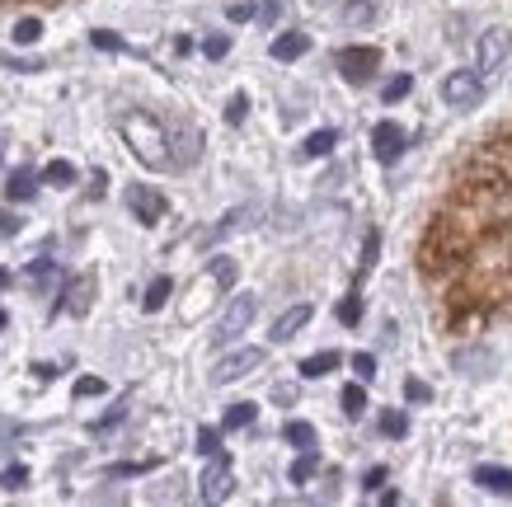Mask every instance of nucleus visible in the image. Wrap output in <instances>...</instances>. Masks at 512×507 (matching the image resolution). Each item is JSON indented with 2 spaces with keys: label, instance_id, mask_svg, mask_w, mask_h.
Instances as JSON below:
<instances>
[{
  "label": "nucleus",
  "instance_id": "obj_15",
  "mask_svg": "<svg viewBox=\"0 0 512 507\" xmlns=\"http://www.w3.org/2000/svg\"><path fill=\"white\" fill-rule=\"evenodd\" d=\"M174 146H179V151H170V160H174V165H193V160H198V146H202V137H198V132H193V127H184V132L174 137Z\"/></svg>",
  "mask_w": 512,
  "mask_h": 507
},
{
  "label": "nucleus",
  "instance_id": "obj_27",
  "mask_svg": "<svg viewBox=\"0 0 512 507\" xmlns=\"http://www.w3.org/2000/svg\"><path fill=\"white\" fill-rule=\"evenodd\" d=\"M376 254H381V231H367V240H362V268H357V273H372Z\"/></svg>",
  "mask_w": 512,
  "mask_h": 507
},
{
  "label": "nucleus",
  "instance_id": "obj_44",
  "mask_svg": "<svg viewBox=\"0 0 512 507\" xmlns=\"http://www.w3.org/2000/svg\"><path fill=\"white\" fill-rule=\"evenodd\" d=\"M15 423H10V418H0V446H5V442H10V437H15Z\"/></svg>",
  "mask_w": 512,
  "mask_h": 507
},
{
  "label": "nucleus",
  "instance_id": "obj_40",
  "mask_svg": "<svg viewBox=\"0 0 512 507\" xmlns=\"http://www.w3.org/2000/svg\"><path fill=\"white\" fill-rule=\"evenodd\" d=\"M381 484H386V465H372V470L362 475V489H367V493H376V489H381Z\"/></svg>",
  "mask_w": 512,
  "mask_h": 507
},
{
  "label": "nucleus",
  "instance_id": "obj_42",
  "mask_svg": "<svg viewBox=\"0 0 512 507\" xmlns=\"http://www.w3.org/2000/svg\"><path fill=\"white\" fill-rule=\"evenodd\" d=\"M0 235H19V221L10 212H0Z\"/></svg>",
  "mask_w": 512,
  "mask_h": 507
},
{
  "label": "nucleus",
  "instance_id": "obj_43",
  "mask_svg": "<svg viewBox=\"0 0 512 507\" xmlns=\"http://www.w3.org/2000/svg\"><path fill=\"white\" fill-rule=\"evenodd\" d=\"M231 19H235V24H245V19H254V5H231Z\"/></svg>",
  "mask_w": 512,
  "mask_h": 507
},
{
  "label": "nucleus",
  "instance_id": "obj_5",
  "mask_svg": "<svg viewBox=\"0 0 512 507\" xmlns=\"http://www.w3.org/2000/svg\"><path fill=\"white\" fill-rule=\"evenodd\" d=\"M442 99H447L451 108H480L484 104V80L470 76V71H451V76L442 80Z\"/></svg>",
  "mask_w": 512,
  "mask_h": 507
},
{
  "label": "nucleus",
  "instance_id": "obj_22",
  "mask_svg": "<svg viewBox=\"0 0 512 507\" xmlns=\"http://www.w3.org/2000/svg\"><path fill=\"white\" fill-rule=\"evenodd\" d=\"M315 470H320V456H315V446H311V451H301V461L287 470V479H292V484H306V479H315Z\"/></svg>",
  "mask_w": 512,
  "mask_h": 507
},
{
  "label": "nucleus",
  "instance_id": "obj_33",
  "mask_svg": "<svg viewBox=\"0 0 512 507\" xmlns=\"http://www.w3.org/2000/svg\"><path fill=\"white\" fill-rule=\"evenodd\" d=\"M245 113H249V94H231V104H226V123H245Z\"/></svg>",
  "mask_w": 512,
  "mask_h": 507
},
{
  "label": "nucleus",
  "instance_id": "obj_4",
  "mask_svg": "<svg viewBox=\"0 0 512 507\" xmlns=\"http://www.w3.org/2000/svg\"><path fill=\"white\" fill-rule=\"evenodd\" d=\"M202 503H221V498H231V489H235V475H231V461L226 456H207V470H202Z\"/></svg>",
  "mask_w": 512,
  "mask_h": 507
},
{
  "label": "nucleus",
  "instance_id": "obj_39",
  "mask_svg": "<svg viewBox=\"0 0 512 507\" xmlns=\"http://www.w3.org/2000/svg\"><path fill=\"white\" fill-rule=\"evenodd\" d=\"M212 277H217V287H231V282H235V263L231 259H217V263H212Z\"/></svg>",
  "mask_w": 512,
  "mask_h": 507
},
{
  "label": "nucleus",
  "instance_id": "obj_35",
  "mask_svg": "<svg viewBox=\"0 0 512 507\" xmlns=\"http://www.w3.org/2000/svg\"><path fill=\"white\" fill-rule=\"evenodd\" d=\"M198 451H202V456H217V451H221V432L217 428H198Z\"/></svg>",
  "mask_w": 512,
  "mask_h": 507
},
{
  "label": "nucleus",
  "instance_id": "obj_18",
  "mask_svg": "<svg viewBox=\"0 0 512 507\" xmlns=\"http://www.w3.org/2000/svg\"><path fill=\"white\" fill-rule=\"evenodd\" d=\"M90 292H94V277H80V282H71V301H66L62 310H71V315H85L90 310Z\"/></svg>",
  "mask_w": 512,
  "mask_h": 507
},
{
  "label": "nucleus",
  "instance_id": "obj_20",
  "mask_svg": "<svg viewBox=\"0 0 512 507\" xmlns=\"http://www.w3.org/2000/svg\"><path fill=\"white\" fill-rule=\"evenodd\" d=\"M339 400H343V414H348V418H362V414H367V390H362V381H357V385H343Z\"/></svg>",
  "mask_w": 512,
  "mask_h": 507
},
{
  "label": "nucleus",
  "instance_id": "obj_45",
  "mask_svg": "<svg viewBox=\"0 0 512 507\" xmlns=\"http://www.w3.org/2000/svg\"><path fill=\"white\" fill-rule=\"evenodd\" d=\"M5 287H10V273H5V268H0V292H5Z\"/></svg>",
  "mask_w": 512,
  "mask_h": 507
},
{
  "label": "nucleus",
  "instance_id": "obj_19",
  "mask_svg": "<svg viewBox=\"0 0 512 507\" xmlns=\"http://www.w3.org/2000/svg\"><path fill=\"white\" fill-rule=\"evenodd\" d=\"M282 437H287L292 446H301V451H311V446L320 442V437H315V428H311V423H301V418H292V423L282 428Z\"/></svg>",
  "mask_w": 512,
  "mask_h": 507
},
{
  "label": "nucleus",
  "instance_id": "obj_21",
  "mask_svg": "<svg viewBox=\"0 0 512 507\" xmlns=\"http://www.w3.org/2000/svg\"><path fill=\"white\" fill-rule=\"evenodd\" d=\"M24 282H29V287H47V282H57V263L52 259L29 263V268H24Z\"/></svg>",
  "mask_w": 512,
  "mask_h": 507
},
{
  "label": "nucleus",
  "instance_id": "obj_17",
  "mask_svg": "<svg viewBox=\"0 0 512 507\" xmlns=\"http://www.w3.org/2000/svg\"><path fill=\"white\" fill-rule=\"evenodd\" d=\"M339 362H343L339 353H315V357H306V362H301V376H306V381H320V376H329Z\"/></svg>",
  "mask_w": 512,
  "mask_h": 507
},
{
  "label": "nucleus",
  "instance_id": "obj_36",
  "mask_svg": "<svg viewBox=\"0 0 512 507\" xmlns=\"http://www.w3.org/2000/svg\"><path fill=\"white\" fill-rule=\"evenodd\" d=\"M202 52H207L212 62H221V57L231 52V38H226V33H217V38H207V43H202Z\"/></svg>",
  "mask_w": 512,
  "mask_h": 507
},
{
  "label": "nucleus",
  "instance_id": "obj_24",
  "mask_svg": "<svg viewBox=\"0 0 512 507\" xmlns=\"http://www.w3.org/2000/svg\"><path fill=\"white\" fill-rule=\"evenodd\" d=\"M170 292H174V282H170V277H156V282L146 287V296H141V306H146V310H160L165 301H170Z\"/></svg>",
  "mask_w": 512,
  "mask_h": 507
},
{
  "label": "nucleus",
  "instance_id": "obj_12",
  "mask_svg": "<svg viewBox=\"0 0 512 507\" xmlns=\"http://www.w3.org/2000/svg\"><path fill=\"white\" fill-rule=\"evenodd\" d=\"M475 484L489 493H508L512 498V470L508 465H475Z\"/></svg>",
  "mask_w": 512,
  "mask_h": 507
},
{
  "label": "nucleus",
  "instance_id": "obj_6",
  "mask_svg": "<svg viewBox=\"0 0 512 507\" xmlns=\"http://www.w3.org/2000/svg\"><path fill=\"white\" fill-rule=\"evenodd\" d=\"M127 212L137 216L141 226H156L160 216L170 212V202L160 198L151 184H127Z\"/></svg>",
  "mask_w": 512,
  "mask_h": 507
},
{
  "label": "nucleus",
  "instance_id": "obj_38",
  "mask_svg": "<svg viewBox=\"0 0 512 507\" xmlns=\"http://www.w3.org/2000/svg\"><path fill=\"white\" fill-rule=\"evenodd\" d=\"M372 19V5H362V0H353L348 10H343V24H367Z\"/></svg>",
  "mask_w": 512,
  "mask_h": 507
},
{
  "label": "nucleus",
  "instance_id": "obj_9",
  "mask_svg": "<svg viewBox=\"0 0 512 507\" xmlns=\"http://www.w3.org/2000/svg\"><path fill=\"white\" fill-rule=\"evenodd\" d=\"M404 127H395V123H376V132H372V155L381 160V165H395L404 155Z\"/></svg>",
  "mask_w": 512,
  "mask_h": 507
},
{
  "label": "nucleus",
  "instance_id": "obj_11",
  "mask_svg": "<svg viewBox=\"0 0 512 507\" xmlns=\"http://www.w3.org/2000/svg\"><path fill=\"white\" fill-rule=\"evenodd\" d=\"M268 52H273V62H296L311 52V33H282V38H273Z\"/></svg>",
  "mask_w": 512,
  "mask_h": 507
},
{
  "label": "nucleus",
  "instance_id": "obj_25",
  "mask_svg": "<svg viewBox=\"0 0 512 507\" xmlns=\"http://www.w3.org/2000/svg\"><path fill=\"white\" fill-rule=\"evenodd\" d=\"M10 38H15L19 47H33V43H38V38H43V19H19V24H15V33H10Z\"/></svg>",
  "mask_w": 512,
  "mask_h": 507
},
{
  "label": "nucleus",
  "instance_id": "obj_34",
  "mask_svg": "<svg viewBox=\"0 0 512 507\" xmlns=\"http://www.w3.org/2000/svg\"><path fill=\"white\" fill-rule=\"evenodd\" d=\"M353 371H357V381H362V385L376 381V357L372 353H357L353 357Z\"/></svg>",
  "mask_w": 512,
  "mask_h": 507
},
{
  "label": "nucleus",
  "instance_id": "obj_8",
  "mask_svg": "<svg viewBox=\"0 0 512 507\" xmlns=\"http://www.w3.org/2000/svg\"><path fill=\"white\" fill-rule=\"evenodd\" d=\"M264 367V348H240V353L221 357L217 367H212V385H231L240 381V376H249V371Z\"/></svg>",
  "mask_w": 512,
  "mask_h": 507
},
{
  "label": "nucleus",
  "instance_id": "obj_10",
  "mask_svg": "<svg viewBox=\"0 0 512 507\" xmlns=\"http://www.w3.org/2000/svg\"><path fill=\"white\" fill-rule=\"evenodd\" d=\"M311 315H315L311 306H292V310H282L278 320H273V334H268V338H273V343H287V338H296L301 329H306V324H311Z\"/></svg>",
  "mask_w": 512,
  "mask_h": 507
},
{
  "label": "nucleus",
  "instance_id": "obj_46",
  "mask_svg": "<svg viewBox=\"0 0 512 507\" xmlns=\"http://www.w3.org/2000/svg\"><path fill=\"white\" fill-rule=\"evenodd\" d=\"M0 329H5V310H0Z\"/></svg>",
  "mask_w": 512,
  "mask_h": 507
},
{
  "label": "nucleus",
  "instance_id": "obj_47",
  "mask_svg": "<svg viewBox=\"0 0 512 507\" xmlns=\"http://www.w3.org/2000/svg\"><path fill=\"white\" fill-rule=\"evenodd\" d=\"M311 5H325V0H311Z\"/></svg>",
  "mask_w": 512,
  "mask_h": 507
},
{
  "label": "nucleus",
  "instance_id": "obj_30",
  "mask_svg": "<svg viewBox=\"0 0 512 507\" xmlns=\"http://www.w3.org/2000/svg\"><path fill=\"white\" fill-rule=\"evenodd\" d=\"M357 320H362V296H343V301H339V324H357Z\"/></svg>",
  "mask_w": 512,
  "mask_h": 507
},
{
  "label": "nucleus",
  "instance_id": "obj_41",
  "mask_svg": "<svg viewBox=\"0 0 512 507\" xmlns=\"http://www.w3.org/2000/svg\"><path fill=\"white\" fill-rule=\"evenodd\" d=\"M404 395H409L414 404H428V400H433V390H428L423 381H409V385H404Z\"/></svg>",
  "mask_w": 512,
  "mask_h": 507
},
{
  "label": "nucleus",
  "instance_id": "obj_26",
  "mask_svg": "<svg viewBox=\"0 0 512 507\" xmlns=\"http://www.w3.org/2000/svg\"><path fill=\"white\" fill-rule=\"evenodd\" d=\"M245 216H249V207H235V212H226V216H221V226H217V231H207V240H221V235L240 231V226H245Z\"/></svg>",
  "mask_w": 512,
  "mask_h": 507
},
{
  "label": "nucleus",
  "instance_id": "obj_13",
  "mask_svg": "<svg viewBox=\"0 0 512 507\" xmlns=\"http://www.w3.org/2000/svg\"><path fill=\"white\" fill-rule=\"evenodd\" d=\"M334 146H339V132H334V127H320V132H311V137H306V146H301V160H315V155H329V151H334Z\"/></svg>",
  "mask_w": 512,
  "mask_h": 507
},
{
  "label": "nucleus",
  "instance_id": "obj_31",
  "mask_svg": "<svg viewBox=\"0 0 512 507\" xmlns=\"http://www.w3.org/2000/svg\"><path fill=\"white\" fill-rule=\"evenodd\" d=\"M90 43H94V47H104V52H127V43L118 38V33H109V29H94V33H90Z\"/></svg>",
  "mask_w": 512,
  "mask_h": 507
},
{
  "label": "nucleus",
  "instance_id": "obj_2",
  "mask_svg": "<svg viewBox=\"0 0 512 507\" xmlns=\"http://www.w3.org/2000/svg\"><path fill=\"white\" fill-rule=\"evenodd\" d=\"M508 47H512V33L508 29H484L480 33V47H475V76L480 80H494L508 62Z\"/></svg>",
  "mask_w": 512,
  "mask_h": 507
},
{
  "label": "nucleus",
  "instance_id": "obj_16",
  "mask_svg": "<svg viewBox=\"0 0 512 507\" xmlns=\"http://www.w3.org/2000/svg\"><path fill=\"white\" fill-rule=\"evenodd\" d=\"M254 418H259V404H231V409H226V418H221V428L226 432H240V428H249V423H254Z\"/></svg>",
  "mask_w": 512,
  "mask_h": 507
},
{
  "label": "nucleus",
  "instance_id": "obj_7",
  "mask_svg": "<svg viewBox=\"0 0 512 507\" xmlns=\"http://www.w3.org/2000/svg\"><path fill=\"white\" fill-rule=\"evenodd\" d=\"M254 315H259V301L254 296H235L231 306H226V315H221V324H217V343H231V338H240L254 324Z\"/></svg>",
  "mask_w": 512,
  "mask_h": 507
},
{
  "label": "nucleus",
  "instance_id": "obj_32",
  "mask_svg": "<svg viewBox=\"0 0 512 507\" xmlns=\"http://www.w3.org/2000/svg\"><path fill=\"white\" fill-rule=\"evenodd\" d=\"M29 484V470L24 465H10V470H0V489H24Z\"/></svg>",
  "mask_w": 512,
  "mask_h": 507
},
{
  "label": "nucleus",
  "instance_id": "obj_1",
  "mask_svg": "<svg viewBox=\"0 0 512 507\" xmlns=\"http://www.w3.org/2000/svg\"><path fill=\"white\" fill-rule=\"evenodd\" d=\"M123 141L132 146V155H137L146 169H170V132L156 123V118H146V113H127L123 123Z\"/></svg>",
  "mask_w": 512,
  "mask_h": 507
},
{
  "label": "nucleus",
  "instance_id": "obj_37",
  "mask_svg": "<svg viewBox=\"0 0 512 507\" xmlns=\"http://www.w3.org/2000/svg\"><path fill=\"white\" fill-rule=\"evenodd\" d=\"M90 395H104V381H99V376H80V381H76V400H90Z\"/></svg>",
  "mask_w": 512,
  "mask_h": 507
},
{
  "label": "nucleus",
  "instance_id": "obj_29",
  "mask_svg": "<svg viewBox=\"0 0 512 507\" xmlns=\"http://www.w3.org/2000/svg\"><path fill=\"white\" fill-rule=\"evenodd\" d=\"M409 90H414V76H395V80H386V90H381V99H386V104H395V99H404Z\"/></svg>",
  "mask_w": 512,
  "mask_h": 507
},
{
  "label": "nucleus",
  "instance_id": "obj_23",
  "mask_svg": "<svg viewBox=\"0 0 512 507\" xmlns=\"http://www.w3.org/2000/svg\"><path fill=\"white\" fill-rule=\"evenodd\" d=\"M43 179L52 188H66V184H76V165H71V160H52V165L43 169Z\"/></svg>",
  "mask_w": 512,
  "mask_h": 507
},
{
  "label": "nucleus",
  "instance_id": "obj_28",
  "mask_svg": "<svg viewBox=\"0 0 512 507\" xmlns=\"http://www.w3.org/2000/svg\"><path fill=\"white\" fill-rule=\"evenodd\" d=\"M381 432H386V437H404V432H409V418H404L400 409H386V414H381Z\"/></svg>",
  "mask_w": 512,
  "mask_h": 507
},
{
  "label": "nucleus",
  "instance_id": "obj_14",
  "mask_svg": "<svg viewBox=\"0 0 512 507\" xmlns=\"http://www.w3.org/2000/svg\"><path fill=\"white\" fill-rule=\"evenodd\" d=\"M33 193H38V179H33L29 169H15V174H10V184H5V198H10V202H29Z\"/></svg>",
  "mask_w": 512,
  "mask_h": 507
},
{
  "label": "nucleus",
  "instance_id": "obj_3",
  "mask_svg": "<svg viewBox=\"0 0 512 507\" xmlns=\"http://www.w3.org/2000/svg\"><path fill=\"white\" fill-rule=\"evenodd\" d=\"M334 62H339L348 85H367V80L376 76V66H381V52H376V47H343Z\"/></svg>",
  "mask_w": 512,
  "mask_h": 507
}]
</instances>
